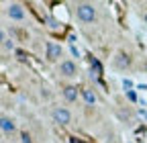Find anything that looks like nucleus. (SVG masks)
Masks as SVG:
<instances>
[{
  "label": "nucleus",
  "instance_id": "obj_1",
  "mask_svg": "<svg viewBox=\"0 0 147 143\" xmlns=\"http://www.w3.org/2000/svg\"><path fill=\"white\" fill-rule=\"evenodd\" d=\"M76 12H78V19H80L82 23H92V21L96 19V8L92 6V4H88V2L78 4Z\"/></svg>",
  "mask_w": 147,
  "mask_h": 143
},
{
  "label": "nucleus",
  "instance_id": "obj_2",
  "mask_svg": "<svg viewBox=\"0 0 147 143\" xmlns=\"http://www.w3.org/2000/svg\"><path fill=\"white\" fill-rule=\"evenodd\" d=\"M53 121L59 123V125H67L71 121V115L67 109H63V106H57V109H53Z\"/></svg>",
  "mask_w": 147,
  "mask_h": 143
},
{
  "label": "nucleus",
  "instance_id": "obj_3",
  "mask_svg": "<svg viewBox=\"0 0 147 143\" xmlns=\"http://www.w3.org/2000/svg\"><path fill=\"white\" fill-rule=\"evenodd\" d=\"M61 57V47L57 43H47V59L49 61H57Z\"/></svg>",
  "mask_w": 147,
  "mask_h": 143
},
{
  "label": "nucleus",
  "instance_id": "obj_4",
  "mask_svg": "<svg viewBox=\"0 0 147 143\" xmlns=\"http://www.w3.org/2000/svg\"><path fill=\"white\" fill-rule=\"evenodd\" d=\"M8 16H10L12 21H23V19H25L23 6H21V4H10V6H8Z\"/></svg>",
  "mask_w": 147,
  "mask_h": 143
},
{
  "label": "nucleus",
  "instance_id": "obj_5",
  "mask_svg": "<svg viewBox=\"0 0 147 143\" xmlns=\"http://www.w3.org/2000/svg\"><path fill=\"white\" fill-rule=\"evenodd\" d=\"M59 72H61V74L63 76H76V63H74V61H61L59 63Z\"/></svg>",
  "mask_w": 147,
  "mask_h": 143
},
{
  "label": "nucleus",
  "instance_id": "obj_6",
  "mask_svg": "<svg viewBox=\"0 0 147 143\" xmlns=\"http://www.w3.org/2000/svg\"><path fill=\"white\" fill-rule=\"evenodd\" d=\"M16 129V125H14V121L12 119H8V117H0V131H4V133H12Z\"/></svg>",
  "mask_w": 147,
  "mask_h": 143
},
{
  "label": "nucleus",
  "instance_id": "obj_7",
  "mask_svg": "<svg viewBox=\"0 0 147 143\" xmlns=\"http://www.w3.org/2000/svg\"><path fill=\"white\" fill-rule=\"evenodd\" d=\"M115 65L119 67V69H125V67H129V65H131V57H129L127 55V53H119V55L115 57Z\"/></svg>",
  "mask_w": 147,
  "mask_h": 143
},
{
  "label": "nucleus",
  "instance_id": "obj_8",
  "mask_svg": "<svg viewBox=\"0 0 147 143\" xmlns=\"http://www.w3.org/2000/svg\"><path fill=\"white\" fill-rule=\"evenodd\" d=\"M63 96H65L67 102H76V100H78V90H76L74 86H65V88H63Z\"/></svg>",
  "mask_w": 147,
  "mask_h": 143
},
{
  "label": "nucleus",
  "instance_id": "obj_9",
  "mask_svg": "<svg viewBox=\"0 0 147 143\" xmlns=\"http://www.w3.org/2000/svg\"><path fill=\"white\" fill-rule=\"evenodd\" d=\"M82 98L86 100V104H96V94L92 90H82Z\"/></svg>",
  "mask_w": 147,
  "mask_h": 143
},
{
  "label": "nucleus",
  "instance_id": "obj_10",
  "mask_svg": "<svg viewBox=\"0 0 147 143\" xmlns=\"http://www.w3.org/2000/svg\"><path fill=\"white\" fill-rule=\"evenodd\" d=\"M21 139H23V143H31V135H29V133H23Z\"/></svg>",
  "mask_w": 147,
  "mask_h": 143
},
{
  "label": "nucleus",
  "instance_id": "obj_11",
  "mask_svg": "<svg viewBox=\"0 0 147 143\" xmlns=\"http://www.w3.org/2000/svg\"><path fill=\"white\" fill-rule=\"evenodd\" d=\"M92 67H94L96 74H100V63H98V61H92Z\"/></svg>",
  "mask_w": 147,
  "mask_h": 143
},
{
  "label": "nucleus",
  "instance_id": "obj_12",
  "mask_svg": "<svg viewBox=\"0 0 147 143\" xmlns=\"http://www.w3.org/2000/svg\"><path fill=\"white\" fill-rule=\"evenodd\" d=\"M4 45H6V49H14V43H12L10 39H6V41H4Z\"/></svg>",
  "mask_w": 147,
  "mask_h": 143
},
{
  "label": "nucleus",
  "instance_id": "obj_13",
  "mask_svg": "<svg viewBox=\"0 0 147 143\" xmlns=\"http://www.w3.org/2000/svg\"><path fill=\"white\" fill-rule=\"evenodd\" d=\"M123 86H125V88H127V90H129V88H131V86H133V82H131V80H123Z\"/></svg>",
  "mask_w": 147,
  "mask_h": 143
},
{
  "label": "nucleus",
  "instance_id": "obj_14",
  "mask_svg": "<svg viewBox=\"0 0 147 143\" xmlns=\"http://www.w3.org/2000/svg\"><path fill=\"white\" fill-rule=\"evenodd\" d=\"M71 53H74V55H76V57H80V51L76 49V45H71Z\"/></svg>",
  "mask_w": 147,
  "mask_h": 143
},
{
  "label": "nucleus",
  "instance_id": "obj_15",
  "mask_svg": "<svg viewBox=\"0 0 147 143\" xmlns=\"http://www.w3.org/2000/svg\"><path fill=\"white\" fill-rule=\"evenodd\" d=\"M129 98H131V100H137V94H135L133 90H129Z\"/></svg>",
  "mask_w": 147,
  "mask_h": 143
},
{
  "label": "nucleus",
  "instance_id": "obj_16",
  "mask_svg": "<svg viewBox=\"0 0 147 143\" xmlns=\"http://www.w3.org/2000/svg\"><path fill=\"white\" fill-rule=\"evenodd\" d=\"M4 41H6V37H4V31L0 29V43H4Z\"/></svg>",
  "mask_w": 147,
  "mask_h": 143
},
{
  "label": "nucleus",
  "instance_id": "obj_17",
  "mask_svg": "<svg viewBox=\"0 0 147 143\" xmlns=\"http://www.w3.org/2000/svg\"><path fill=\"white\" fill-rule=\"evenodd\" d=\"M69 143H82L80 139H76V137H74V139H69Z\"/></svg>",
  "mask_w": 147,
  "mask_h": 143
},
{
  "label": "nucleus",
  "instance_id": "obj_18",
  "mask_svg": "<svg viewBox=\"0 0 147 143\" xmlns=\"http://www.w3.org/2000/svg\"><path fill=\"white\" fill-rule=\"evenodd\" d=\"M145 23H147V14H145Z\"/></svg>",
  "mask_w": 147,
  "mask_h": 143
}]
</instances>
